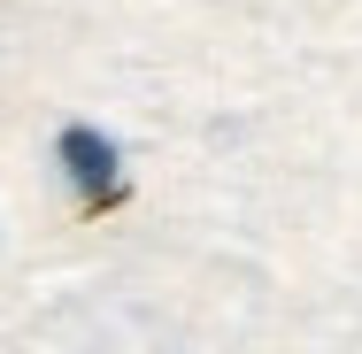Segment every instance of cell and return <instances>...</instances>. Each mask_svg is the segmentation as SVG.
Instances as JSON below:
<instances>
[{
	"instance_id": "1",
	"label": "cell",
	"mask_w": 362,
	"mask_h": 354,
	"mask_svg": "<svg viewBox=\"0 0 362 354\" xmlns=\"http://www.w3.org/2000/svg\"><path fill=\"white\" fill-rule=\"evenodd\" d=\"M54 146H62V170H70V185L85 193V216H100V208H116V201H124V177H116V146L100 139L93 124H70V131H62Z\"/></svg>"
}]
</instances>
